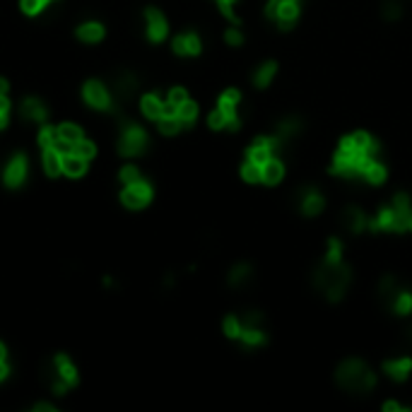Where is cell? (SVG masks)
Listing matches in <instances>:
<instances>
[{"instance_id":"6da1fadb","label":"cell","mask_w":412,"mask_h":412,"mask_svg":"<svg viewBox=\"0 0 412 412\" xmlns=\"http://www.w3.org/2000/svg\"><path fill=\"white\" fill-rule=\"evenodd\" d=\"M349 278H352V273H349L347 265H342V261L340 263L326 261L316 268V287H318L330 302H340V299L345 297V292L349 287Z\"/></svg>"},{"instance_id":"7a4b0ae2","label":"cell","mask_w":412,"mask_h":412,"mask_svg":"<svg viewBox=\"0 0 412 412\" xmlns=\"http://www.w3.org/2000/svg\"><path fill=\"white\" fill-rule=\"evenodd\" d=\"M335 379L340 383V388H345L349 393H369L376 386V376L371 374V369L362 359H345L337 366Z\"/></svg>"},{"instance_id":"3957f363","label":"cell","mask_w":412,"mask_h":412,"mask_svg":"<svg viewBox=\"0 0 412 412\" xmlns=\"http://www.w3.org/2000/svg\"><path fill=\"white\" fill-rule=\"evenodd\" d=\"M148 133L138 126L135 121H126L123 123V133L121 140H118V152L123 157H138L148 150Z\"/></svg>"},{"instance_id":"277c9868","label":"cell","mask_w":412,"mask_h":412,"mask_svg":"<svg viewBox=\"0 0 412 412\" xmlns=\"http://www.w3.org/2000/svg\"><path fill=\"white\" fill-rule=\"evenodd\" d=\"M77 383V369L72 366L65 354H56L53 357V371H51V391L63 396L67 388Z\"/></svg>"},{"instance_id":"5b68a950","label":"cell","mask_w":412,"mask_h":412,"mask_svg":"<svg viewBox=\"0 0 412 412\" xmlns=\"http://www.w3.org/2000/svg\"><path fill=\"white\" fill-rule=\"evenodd\" d=\"M111 109H118V106H126L128 101L133 99V94L138 92V77L128 70H121L114 75V82H111Z\"/></svg>"},{"instance_id":"8992f818","label":"cell","mask_w":412,"mask_h":412,"mask_svg":"<svg viewBox=\"0 0 412 412\" xmlns=\"http://www.w3.org/2000/svg\"><path fill=\"white\" fill-rule=\"evenodd\" d=\"M121 200L131 210H140V207H145L152 200V186L148 181H143V179L135 184H128L121 193Z\"/></svg>"},{"instance_id":"52a82bcc","label":"cell","mask_w":412,"mask_h":412,"mask_svg":"<svg viewBox=\"0 0 412 412\" xmlns=\"http://www.w3.org/2000/svg\"><path fill=\"white\" fill-rule=\"evenodd\" d=\"M82 97H84V101H87L89 106H94V109L111 111V92H109V87H106L104 82L89 80L87 84H84V89H82Z\"/></svg>"},{"instance_id":"ba28073f","label":"cell","mask_w":412,"mask_h":412,"mask_svg":"<svg viewBox=\"0 0 412 412\" xmlns=\"http://www.w3.org/2000/svg\"><path fill=\"white\" fill-rule=\"evenodd\" d=\"M27 172H30V167H27V157L15 155L13 160L8 162V167H5L3 179L10 188H20V186L27 181Z\"/></svg>"},{"instance_id":"9c48e42d","label":"cell","mask_w":412,"mask_h":412,"mask_svg":"<svg viewBox=\"0 0 412 412\" xmlns=\"http://www.w3.org/2000/svg\"><path fill=\"white\" fill-rule=\"evenodd\" d=\"M299 207H302V214L316 217V214L323 212L326 200H323V195H321V191L307 186V188H302V193H299Z\"/></svg>"},{"instance_id":"30bf717a","label":"cell","mask_w":412,"mask_h":412,"mask_svg":"<svg viewBox=\"0 0 412 412\" xmlns=\"http://www.w3.org/2000/svg\"><path fill=\"white\" fill-rule=\"evenodd\" d=\"M239 101H241V94L236 92V89H227V92L219 97V109L227 114V128L229 131H239V126H241V121H239V116H236V106H239Z\"/></svg>"},{"instance_id":"8fae6325","label":"cell","mask_w":412,"mask_h":412,"mask_svg":"<svg viewBox=\"0 0 412 412\" xmlns=\"http://www.w3.org/2000/svg\"><path fill=\"white\" fill-rule=\"evenodd\" d=\"M145 17H148V37H150V41H155V44L165 41L167 32H169L167 17L162 15L160 10H155V8H150L148 13H145Z\"/></svg>"},{"instance_id":"7c38bea8","label":"cell","mask_w":412,"mask_h":412,"mask_svg":"<svg viewBox=\"0 0 412 412\" xmlns=\"http://www.w3.org/2000/svg\"><path fill=\"white\" fill-rule=\"evenodd\" d=\"M20 116L25 118V121L44 123V121H46V118H49V109H46V104H44L41 99H37V97H27L25 101H22Z\"/></svg>"},{"instance_id":"4fadbf2b","label":"cell","mask_w":412,"mask_h":412,"mask_svg":"<svg viewBox=\"0 0 412 412\" xmlns=\"http://www.w3.org/2000/svg\"><path fill=\"white\" fill-rule=\"evenodd\" d=\"M200 49H202L200 37L195 32L179 34V37L174 39V53H179V56H198Z\"/></svg>"},{"instance_id":"5bb4252c","label":"cell","mask_w":412,"mask_h":412,"mask_svg":"<svg viewBox=\"0 0 412 412\" xmlns=\"http://www.w3.org/2000/svg\"><path fill=\"white\" fill-rule=\"evenodd\" d=\"M393 207L398 212V234L400 231H412V202L405 193H398L393 198Z\"/></svg>"},{"instance_id":"9a60e30c","label":"cell","mask_w":412,"mask_h":412,"mask_svg":"<svg viewBox=\"0 0 412 412\" xmlns=\"http://www.w3.org/2000/svg\"><path fill=\"white\" fill-rule=\"evenodd\" d=\"M342 224H345L349 231L359 234V231H364L366 227H369V219H366V214L359 210V207L349 205V207L342 210Z\"/></svg>"},{"instance_id":"2e32d148","label":"cell","mask_w":412,"mask_h":412,"mask_svg":"<svg viewBox=\"0 0 412 412\" xmlns=\"http://www.w3.org/2000/svg\"><path fill=\"white\" fill-rule=\"evenodd\" d=\"M383 371H386L393 381H405L412 371V359L410 357L388 359V362H383Z\"/></svg>"},{"instance_id":"e0dca14e","label":"cell","mask_w":412,"mask_h":412,"mask_svg":"<svg viewBox=\"0 0 412 412\" xmlns=\"http://www.w3.org/2000/svg\"><path fill=\"white\" fill-rule=\"evenodd\" d=\"M304 131V123H302V118H297V116H287V118H282V121L278 123V138L282 140V143H290L292 138H297L299 133Z\"/></svg>"},{"instance_id":"ac0fdd59","label":"cell","mask_w":412,"mask_h":412,"mask_svg":"<svg viewBox=\"0 0 412 412\" xmlns=\"http://www.w3.org/2000/svg\"><path fill=\"white\" fill-rule=\"evenodd\" d=\"M299 17V0H290V3L280 5L278 10V25L282 27V30H290L292 25H295V20Z\"/></svg>"},{"instance_id":"d6986e66","label":"cell","mask_w":412,"mask_h":412,"mask_svg":"<svg viewBox=\"0 0 412 412\" xmlns=\"http://www.w3.org/2000/svg\"><path fill=\"white\" fill-rule=\"evenodd\" d=\"M282 176H285V167H282V162L275 160V157H270V160L263 165V184L275 186L282 181Z\"/></svg>"},{"instance_id":"ffe728a7","label":"cell","mask_w":412,"mask_h":412,"mask_svg":"<svg viewBox=\"0 0 412 412\" xmlns=\"http://www.w3.org/2000/svg\"><path fill=\"white\" fill-rule=\"evenodd\" d=\"M143 114L152 118V121H160L165 116V104L157 94H145L143 97Z\"/></svg>"},{"instance_id":"44dd1931","label":"cell","mask_w":412,"mask_h":412,"mask_svg":"<svg viewBox=\"0 0 412 412\" xmlns=\"http://www.w3.org/2000/svg\"><path fill=\"white\" fill-rule=\"evenodd\" d=\"M275 72H278V63H275V60H268V63L258 65L256 72H253V84H256V87H268L270 80L275 77Z\"/></svg>"},{"instance_id":"7402d4cb","label":"cell","mask_w":412,"mask_h":412,"mask_svg":"<svg viewBox=\"0 0 412 412\" xmlns=\"http://www.w3.org/2000/svg\"><path fill=\"white\" fill-rule=\"evenodd\" d=\"M77 37H80V41L84 44H97L104 39V27H101L99 22H87V25H82L80 30H77Z\"/></svg>"},{"instance_id":"603a6c76","label":"cell","mask_w":412,"mask_h":412,"mask_svg":"<svg viewBox=\"0 0 412 412\" xmlns=\"http://www.w3.org/2000/svg\"><path fill=\"white\" fill-rule=\"evenodd\" d=\"M44 169H46L49 176H58L63 172V155L56 152L53 148L44 150Z\"/></svg>"},{"instance_id":"cb8c5ba5","label":"cell","mask_w":412,"mask_h":412,"mask_svg":"<svg viewBox=\"0 0 412 412\" xmlns=\"http://www.w3.org/2000/svg\"><path fill=\"white\" fill-rule=\"evenodd\" d=\"M241 342H244L246 347H261L265 345V333L258 328V326H244V330H241V337H239Z\"/></svg>"},{"instance_id":"d4e9b609","label":"cell","mask_w":412,"mask_h":412,"mask_svg":"<svg viewBox=\"0 0 412 412\" xmlns=\"http://www.w3.org/2000/svg\"><path fill=\"white\" fill-rule=\"evenodd\" d=\"M362 179L364 181H369V184H374V186H381L383 181H386V167H383L381 162L371 160L369 165L364 167Z\"/></svg>"},{"instance_id":"484cf974","label":"cell","mask_w":412,"mask_h":412,"mask_svg":"<svg viewBox=\"0 0 412 412\" xmlns=\"http://www.w3.org/2000/svg\"><path fill=\"white\" fill-rule=\"evenodd\" d=\"M84 169H87V160H84V157L75 155V152L63 157V172L67 176H82Z\"/></svg>"},{"instance_id":"4316f807","label":"cell","mask_w":412,"mask_h":412,"mask_svg":"<svg viewBox=\"0 0 412 412\" xmlns=\"http://www.w3.org/2000/svg\"><path fill=\"white\" fill-rule=\"evenodd\" d=\"M248 280H251V265L248 263H239V265L231 268V273H229V285L231 287H241V285H246Z\"/></svg>"},{"instance_id":"83f0119b","label":"cell","mask_w":412,"mask_h":412,"mask_svg":"<svg viewBox=\"0 0 412 412\" xmlns=\"http://www.w3.org/2000/svg\"><path fill=\"white\" fill-rule=\"evenodd\" d=\"M391 309L396 314L400 316H405V314H410L412 311V295L408 290H400L396 297H393V302H391Z\"/></svg>"},{"instance_id":"f1b7e54d","label":"cell","mask_w":412,"mask_h":412,"mask_svg":"<svg viewBox=\"0 0 412 412\" xmlns=\"http://www.w3.org/2000/svg\"><path fill=\"white\" fill-rule=\"evenodd\" d=\"M176 116L181 118L184 126H193L195 116H198V104H193L191 99H188V101H184V104L176 109Z\"/></svg>"},{"instance_id":"f546056e","label":"cell","mask_w":412,"mask_h":412,"mask_svg":"<svg viewBox=\"0 0 412 412\" xmlns=\"http://www.w3.org/2000/svg\"><path fill=\"white\" fill-rule=\"evenodd\" d=\"M241 176H244V181H248V184L263 181V167L256 165V162H251V160H246V165L241 167Z\"/></svg>"},{"instance_id":"4dcf8cb0","label":"cell","mask_w":412,"mask_h":412,"mask_svg":"<svg viewBox=\"0 0 412 412\" xmlns=\"http://www.w3.org/2000/svg\"><path fill=\"white\" fill-rule=\"evenodd\" d=\"M58 138L65 140V143H72L77 145L82 140V131L75 126V123H63V126L58 128Z\"/></svg>"},{"instance_id":"1f68e13d","label":"cell","mask_w":412,"mask_h":412,"mask_svg":"<svg viewBox=\"0 0 412 412\" xmlns=\"http://www.w3.org/2000/svg\"><path fill=\"white\" fill-rule=\"evenodd\" d=\"M181 118L179 116H162L160 118V131L165 135H176L179 131H181Z\"/></svg>"},{"instance_id":"d6a6232c","label":"cell","mask_w":412,"mask_h":412,"mask_svg":"<svg viewBox=\"0 0 412 412\" xmlns=\"http://www.w3.org/2000/svg\"><path fill=\"white\" fill-rule=\"evenodd\" d=\"M241 330H244V323H241L239 316H227V318H224V333H227L231 340H239Z\"/></svg>"},{"instance_id":"836d02e7","label":"cell","mask_w":412,"mask_h":412,"mask_svg":"<svg viewBox=\"0 0 412 412\" xmlns=\"http://www.w3.org/2000/svg\"><path fill=\"white\" fill-rule=\"evenodd\" d=\"M400 292V287H398V282L393 280V278H383L381 280V287H379V295H381V299H386L388 304L393 302V297H396Z\"/></svg>"},{"instance_id":"e575fe53","label":"cell","mask_w":412,"mask_h":412,"mask_svg":"<svg viewBox=\"0 0 412 412\" xmlns=\"http://www.w3.org/2000/svg\"><path fill=\"white\" fill-rule=\"evenodd\" d=\"M56 140H58V131H56L53 126H44L41 133H39V145H41L44 150H49L56 145Z\"/></svg>"},{"instance_id":"d590c367","label":"cell","mask_w":412,"mask_h":412,"mask_svg":"<svg viewBox=\"0 0 412 412\" xmlns=\"http://www.w3.org/2000/svg\"><path fill=\"white\" fill-rule=\"evenodd\" d=\"M381 15L386 17L388 22H393V20H398V17L403 15V8H400V3H398V0H383Z\"/></svg>"},{"instance_id":"8d00e7d4","label":"cell","mask_w":412,"mask_h":412,"mask_svg":"<svg viewBox=\"0 0 412 412\" xmlns=\"http://www.w3.org/2000/svg\"><path fill=\"white\" fill-rule=\"evenodd\" d=\"M227 121H229V118H227V114H224V111L219 109V106H217V109L212 111V114H210V118H207V123H210V128H212V131H222V128H227Z\"/></svg>"},{"instance_id":"74e56055","label":"cell","mask_w":412,"mask_h":412,"mask_svg":"<svg viewBox=\"0 0 412 412\" xmlns=\"http://www.w3.org/2000/svg\"><path fill=\"white\" fill-rule=\"evenodd\" d=\"M326 261H330V263H340L342 261V244L337 239L328 241V253H326Z\"/></svg>"},{"instance_id":"f35d334b","label":"cell","mask_w":412,"mask_h":412,"mask_svg":"<svg viewBox=\"0 0 412 412\" xmlns=\"http://www.w3.org/2000/svg\"><path fill=\"white\" fill-rule=\"evenodd\" d=\"M49 3L51 0H22V10H25L27 15H37V13H41Z\"/></svg>"},{"instance_id":"ab89813d","label":"cell","mask_w":412,"mask_h":412,"mask_svg":"<svg viewBox=\"0 0 412 412\" xmlns=\"http://www.w3.org/2000/svg\"><path fill=\"white\" fill-rule=\"evenodd\" d=\"M94 152H97V148H94V143H89V140H84V138L75 145V155L84 157V160H92Z\"/></svg>"},{"instance_id":"60d3db41","label":"cell","mask_w":412,"mask_h":412,"mask_svg":"<svg viewBox=\"0 0 412 412\" xmlns=\"http://www.w3.org/2000/svg\"><path fill=\"white\" fill-rule=\"evenodd\" d=\"M349 138H352V143H354V150H357V152H364L366 148H369V143H371L369 133H364V131H357V133H352V135H349Z\"/></svg>"},{"instance_id":"b9f144b4","label":"cell","mask_w":412,"mask_h":412,"mask_svg":"<svg viewBox=\"0 0 412 412\" xmlns=\"http://www.w3.org/2000/svg\"><path fill=\"white\" fill-rule=\"evenodd\" d=\"M121 181L123 184H135V181H140V172H138V167H133V165H128V167H123L121 169Z\"/></svg>"},{"instance_id":"7bdbcfd3","label":"cell","mask_w":412,"mask_h":412,"mask_svg":"<svg viewBox=\"0 0 412 412\" xmlns=\"http://www.w3.org/2000/svg\"><path fill=\"white\" fill-rule=\"evenodd\" d=\"M184 101H188V94H186V89L176 87V89H172V92H169V104H174L176 109L184 104Z\"/></svg>"},{"instance_id":"ee69618b","label":"cell","mask_w":412,"mask_h":412,"mask_svg":"<svg viewBox=\"0 0 412 412\" xmlns=\"http://www.w3.org/2000/svg\"><path fill=\"white\" fill-rule=\"evenodd\" d=\"M224 39H227L229 46H241V44H244V37H241V32L236 30V27H234V30H229L227 34H224Z\"/></svg>"},{"instance_id":"f6af8a7d","label":"cell","mask_w":412,"mask_h":412,"mask_svg":"<svg viewBox=\"0 0 412 412\" xmlns=\"http://www.w3.org/2000/svg\"><path fill=\"white\" fill-rule=\"evenodd\" d=\"M285 3H290V0H270L268 8H265V15H268L270 20H278V10H280V5H285Z\"/></svg>"},{"instance_id":"bcb514c9","label":"cell","mask_w":412,"mask_h":412,"mask_svg":"<svg viewBox=\"0 0 412 412\" xmlns=\"http://www.w3.org/2000/svg\"><path fill=\"white\" fill-rule=\"evenodd\" d=\"M261 321H263V314H258V311H248L244 318H241V323L244 326H261Z\"/></svg>"},{"instance_id":"7dc6e473","label":"cell","mask_w":412,"mask_h":412,"mask_svg":"<svg viewBox=\"0 0 412 412\" xmlns=\"http://www.w3.org/2000/svg\"><path fill=\"white\" fill-rule=\"evenodd\" d=\"M8 111H10V104L3 94V97H0V128H5V123H8Z\"/></svg>"},{"instance_id":"c3c4849f","label":"cell","mask_w":412,"mask_h":412,"mask_svg":"<svg viewBox=\"0 0 412 412\" xmlns=\"http://www.w3.org/2000/svg\"><path fill=\"white\" fill-rule=\"evenodd\" d=\"M383 410L386 412H412V410H408V408H400V405L396 403V400H388V403H383Z\"/></svg>"},{"instance_id":"681fc988","label":"cell","mask_w":412,"mask_h":412,"mask_svg":"<svg viewBox=\"0 0 412 412\" xmlns=\"http://www.w3.org/2000/svg\"><path fill=\"white\" fill-rule=\"evenodd\" d=\"M8 374H10V366L5 364V359H0V381L8 379Z\"/></svg>"},{"instance_id":"f907efd6","label":"cell","mask_w":412,"mask_h":412,"mask_svg":"<svg viewBox=\"0 0 412 412\" xmlns=\"http://www.w3.org/2000/svg\"><path fill=\"white\" fill-rule=\"evenodd\" d=\"M34 410H44V412H56L53 405H49V403H37L34 405Z\"/></svg>"},{"instance_id":"816d5d0a","label":"cell","mask_w":412,"mask_h":412,"mask_svg":"<svg viewBox=\"0 0 412 412\" xmlns=\"http://www.w3.org/2000/svg\"><path fill=\"white\" fill-rule=\"evenodd\" d=\"M5 92H8V82H5L3 77H0V97H3Z\"/></svg>"},{"instance_id":"f5cc1de1","label":"cell","mask_w":412,"mask_h":412,"mask_svg":"<svg viewBox=\"0 0 412 412\" xmlns=\"http://www.w3.org/2000/svg\"><path fill=\"white\" fill-rule=\"evenodd\" d=\"M0 359H5V345L0 342Z\"/></svg>"}]
</instances>
